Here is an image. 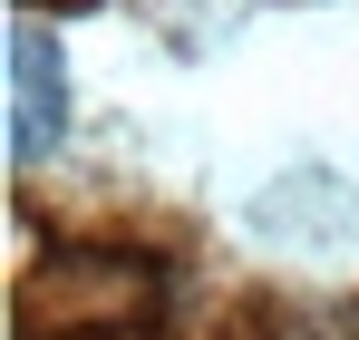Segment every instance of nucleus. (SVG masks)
<instances>
[{
    "label": "nucleus",
    "instance_id": "obj_1",
    "mask_svg": "<svg viewBox=\"0 0 359 340\" xmlns=\"http://www.w3.org/2000/svg\"><path fill=\"white\" fill-rule=\"evenodd\" d=\"M10 136H20V166H39V156H59L68 136V68H59V39H49V20H10Z\"/></svg>",
    "mask_w": 359,
    "mask_h": 340
}]
</instances>
